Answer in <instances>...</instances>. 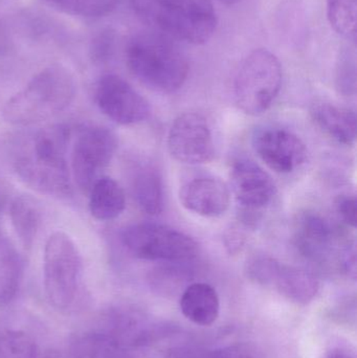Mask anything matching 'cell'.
I'll use <instances>...</instances> for the list:
<instances>
[{
	"mask_svg": "<svg viewBox=\"0 0 357 358\" xmlns=\"http://www.w3.org/2000/svg\"><path fill=\"white\" fill-rule=\"evenodd\" d=\"M340 265L343 268L344 273L351 277L352 279L356 278V245L349 244L347 248L342 252L340 256Z\"/></svg>",
	"mask_w": 357,
	"mask_h": 358,
	"instance_id": "28",
	"label": "cell"
},
{
	"mask_svg": "<svg viewBox=\"0 0 357 358\" xmlns=\"http://www.w3.org/2000/svg\"><path fill=\"white\" fill-rule=\"evenodd\" d=\"M131 6L159 33L195 45L209 41L217 27L211 0H131Z\"/></svg>",
	"mask_w": 357,
	"mask_h": 358,
	"instance_id": "4",
	"label": "cell"
},
{
	"mask_svg": "<svg viewBox=\"0 0 357 358\" xmlns=\"http://www.w3.org/2000/svg\"><path fill=\"white\" fill-rule=\"evenodd\" d=\"M23 262L12 243L0 234V306L10 304L20 287Z\"/></svg>",
	"mask_w": 357,
	"mask_h": 358,
	"instance_id": "20",
	"label": "cell"
},
{
	"mask_svg": "<svg viewBox=\"0 0 357 358\" xmlns=\"http://www.w3.org/2000/svg\"><path fill=\"white\" fill-rule=\"evenodd\" d=\"M90 214L96 220L110 221L117 218L126 208L123 187L110 178H99L89 191Z\"/></svg>",
	"mask_w": 357,
	"mask_h": 358,
	"instance_id": "18",
	"label": "cell"
},
{
	"mask_svg": "<svg viewBox=\"0 0 357 358\" xmlns=\"http://www.w3.org/2000/svg\"><path fill=\"white\" fill-rule=\"evenodd\" d=\"M13 229L24 248H31L41 223V213L37 202L29 195L16 196L10 203Z\"/></svg>",
	"mask_w": 357,
	"mask_h": 358,
	"instance_id": "19",
	"label": "cell"
},
{
	"mask_svg": "<svg viewBox=\"0 0 357 358\" xmlns=\"http://www.w3.org/2000/svg\"><path fill=\"white\" fill-rule=\"evenodd\" d=\"M168 149L174 159L186 165L211 162L215 155V145L205 117L195 113L176 117L168 134Z\"/></svg>",
	"mask_w": 357,
	"mask_h": 358,
	"instance_id": "9",
	"label": "cell"
},
{
	"mask_svg": "<svg viewBox=\"0 0 357 358\" xmlns=\"http://www.w3.org/2000/svg\"><path fill=\"white\" fill-rule=\"evenodd\" d=\"M220 1L224 2L226 4H235L237 2L240 1V0H220Z\"/></svg>",
	"mask_w": 357,
	"mask_h": 358,
	"instance_id": "30",
	"label": "cell"
},
{
	"mask_svg": "<svg viewBox=\"0 0 357 358\" xmlns=\"http://www.w3.org/2000/svg\"><path fill=\"white\" fill-rule=\"evenodd\" d=\"M231 183L243 212L259 214V210L268 206L276 194V185L270 174L249 159L235 162L231 170Z\"/></svg>",
	"mask_w": 357,
	"mask_h": 358,
	"instance_id": "12",
	"label": "cell"
},
{
	"mask_svg": "<svg viewBox=\"0 0 357 358\" xmlns=\"http://www.w3.org/2000/svg\"><path fill=\"white\" fill-rule=\"evenodd\" d=\"M356 198L354 196L341 195L335 200V208L342 220L356 229L357 223Z\"/></svg>",
	"mask_w": 357,
	"mask_h": 358,
	"instance_id": "27",
	"label": "cell"
},
{
	"mask_svg": "<svg viewBox=\"0 0 357 358\" xmlns=\"http://www.w3.org/2000/svg\"><path fill=\"white\" fill-rule=\"evenodd\" d=\"M326 6L333 29L347 41L356 43V0H326Z\"/></svg>",
	"mask_w": 357,
	"mask_h": 358,
	"instance_id": "22",
	"label": "cell"
},
{
	"mask_svg": "<svg viewBox=\"0 0 357 358\" xmlns=\"http://www.w3.org/2000/svg\"><path fill=\"white\" fill-rule=\"evenodd\" d=\"M180 305L182 315L196 325H212L219 315V296L207 283L189 285L182 292Z\"/></svg>",
	"mask_w": 357,
	"mask_h": 358,
	"instance_id": "17",
	"label": "cell"
},
{
	"mask_svg": "<svg viewBox=\"0 0 357 358\" xmlns=\"http://www.w3.org/2000/svg\"><path fill=\"white\" fill-rule=\"evenodd\" d=\"M282 85V69L270 50L258 48L241 62L234 80L236 104L247 115L265 113Z\"/></svg>",
	"mask_w": 357,
	"mask_h": 358,
	"instance_id": "5",
	"label": "cell"
},
{
	"mask_svg": "<svg viewBox=\"0 0 357 358\" xmlns=\"http://www.w3.org/2000/svg\"><path fill=\"white\" fill-rule=\"evenodd\" d=\"M115 132L103 126H90L82 130L71 152V176L84 193H89L92 185L117 150Z\"/></svg>",
	"mask_w": 357,
	"mask_h": 358,
	"instance_id": "8",
	"label": "cell"
},
{
	"mask_svg": "<svg viewBox=\"0 0 357 358\" xmlns=\"http://www.w3.org/2000/svg\"><path fill=\"white\" fill-rule=\"evenodd\" d=\"M132 194L138 208L149 215L163 210V183L159 172L151 167L140 168L132 179Z\"/></svg>",
	"mask_w": 357,
	"mask_h": 358,
	"instance_id": "21",
	"label": "cell"
},
{
	"mask_svg": "<svg viewBox=\"0 0 357 358\" xmlns=\"http://www.w3.org/2000/svg\"><path fill=\"white\" fill-rule=\"evenodd\" d=\"M327 358H351V357L344 351H333Z\"/></svg>",
	"mask_w": 357,
	"mask_h": 358,
	"instance_id": "29",
	"label": "cell"
},
{
	"mask_svg": "<svg viewBox=\"0 0 357 358\" xmlns=\"http://www.w3.org/2000/svg\"><path fill=\"white\" fill-rule=\"evenodd\" d=\"M126 60L130 71L157 92H176L188 78L189 63L184 52L159 31L134 36L128 43Z\"/></svg>",
	"mask_w": 357,
	"mask_h": 358,
	"instance_id": "3",
	"label": "cell"
},
{
	"mask_svg": "<svg viewBox=\"0 0 357 358\" xmlns=\"http://www.w3.org/2000/svg\"><path fill=\"white\" fill-rule=\"evenodd\" d=\"M122 242L140 260L190 262L198 252V245L190 236L159 223L130 225L122 233Z\"/></svg>",
	"mask_w": 357,
	"mask_h": 358,
	"instance_id": "7",
	"label": "cell"
},
{
	"mask_svg": "<svg viewBox=\"0 0 357 358\" xmlns=\"http://www.w3.org/2000/svg\"><path fill=\"white\" fill-rule=\"evenodd\" d=\"M335 231L330 223L314 213H305L298 218L293 233V244L307 260L324 263L330 258L335 246Z\"/></svg>",
	"mask_w": 357,
	"mask_h": 358,
	"instance_id": "13",
	"label": "cell"
},
{
	"mask_svg": "<svg viewBox=\"0 0 357 358\" xmlns=\"http://www.w3.org/2000/svg\"><path fill=\"white\" fill-rule=\"evenodd\" d=\"M169 358H255L242 347H228V348L209 349L177 348L170 352Z\"/></svg>",
	"mask_w": 357,
	"mask_h": 358,
	"instance_id": "26",
	"label": "cell"
},
{
	"mask_svg": "<svg viewBox=\"0 0 357 358\" xmlns=\"http://www.w3.org/2000/svg\"><path fill=\"white\" fill-rule=\"evenodd\" d=\"M37 343L19 330L0 332V358H39Z\"/></svg>",
	"mask_w": 357,
	"mask_h": 358,
	"instance_id": "23",
	"label": "cell"
},
{
	"mask_svg": "<svg viewBox=\"0 0 357 358\" xmlns=\"http://www.w3.org/2000/svg\"><path fill=\"white\" fill-rule=\"evenodd\" d=\"M270 286L296 304L306 305L318 294L319 281L309 271L278 262Z\"/></svg>",
	"mask_w": 357,
	"mask_h": 358,
	"instance_id": "16",
	"label": "cell"
},
{
	"mask_svg": "<svg viewBox=\"0 0 357 358\" xmlns=\"http://www.w3.org/2000/svg\"><path fill=\"white\" fill-rule=\"evenodd\" d=\"M253 147L263 163L278 173H291L307 161V148L301 138L282 128L259 130L254 136Z\"/></svg>",
	"mask_w": 357,
	"mask_h": 358,
	"instance_id": "11",
	"label": "cell"
},
{
	"mask_svg": "<svg viewBox=\"0 0 357 358\" xmlns=\"http://www.w3.org/2000/svg\"><path fill=\"white\" fill-rule=\"evenodd\" d=\"M310 115L327 136L345 146H354L356 141V115L351 109L320 102L312 105Z\"/></svg>",
	"mask_w": 357,
	"mask_h": 358,
	"instance_id": "15",
	"label": "cell"
},
{
	"mask_svg": "<svg viewBox=\"0 0 357 358\" xmlns=\"http://www.w3.org/2000/svg\"><path fill=\"white\" fill-rule=\"evenodd\" d=\"M94 99L100 110L119 125L142 123L150 115L146 99L119 76H103L96 83Z\"/></svg>",
	"mask_w": 357,
	"mask_h": 358,
	"instance_id": "10",
	"label": "cell"
},
{
	"mask_svg": "<svg viewBox=\"0 0 357 358\" xmlns=\"http://www.w3.org/2000/svg\"><path fill=\"white\" fill-rule=\"evenodd\" d=\"M81 257L75 242L64 231H54L44 248V289L48 302L58 310L75 305L81 277Z\"/></svg>",
	"mask_w": 357,
	"mask_h": 358,
	"instance_id": "6",
	"label": "cell"
},
{
	"mask_svg": "<svg viewBox=\"0 0 357 358\" xmlns=\"http://www.w3.org/2000/svg\"><path fill=\"white\" fill-rule=\"evenodd\" d=\"M71 130L63 124L42 128L34 136L31 148L17 157L19 178L40 193L58 198L73 195L71 173L67 164Z\"/></svg>",
	"mask_w": 357,
	"mask_h": 358,
	"instance_id": "1",
	"label": "cell"
},
{
	"mask_svg": "<svg viewBox=\"0 0 357 358\" xmlns=\"http://www.w3.org/2000/svg\"><path fill=\"white\" fill-rule=\"evenodd\" d=\"M230 199L226 183L215 178H194L180 187V203L199 216H221L228 210Z\"/></svg>",
	"mask_w": 357,
	"mask_h": 358,
	"instance_id": "14",
	"label": "cell"
},
{
	"mask_svg": "<svg viewBox=\"0 0 357 358\" xmlns=\"http://www.w3.org/2000/svg\"><path fill=\"white\" fill-rule=\"evenodd\" d=\"M50 6L81 17H100L110 12L119 0H45Z\"/></svg>",
	"mask_w": 357,
	"mask_h": 358,
	"instance_id": "25",
	"label": "cell"
},
{
	"mask_svg": "<svg viewBox=\"0 0 357 358\" xmlns=\"http://www.w3.org/2000/svg\"><path fill=\"white\" fill-rule=\"evenodd\" d=\"M335 84L344 96H354L356 92V43L342 46L335 69Z\"/></svg>",
	"mask_w": 357,
	"mask_h": 358,
	"instance_id": "24",
	"label": "cell"
},
{
	"mask_svg": "<svg viewBox=\"0 0 357 358\" xmlns=\"http://www.w3.org/2000/svg\"><path fill=\"white\" fill-rule=\"evenodd\" d=\"M75 96V83L71 73L62 65H50L8 99L2 109V117L12 125L41 123L60 115Z\"/></svg>",
	"mask_w": 357,
	"mask_h": 358,
	"instance_id": "2",
	"label": "cell"
}]
</instances>
